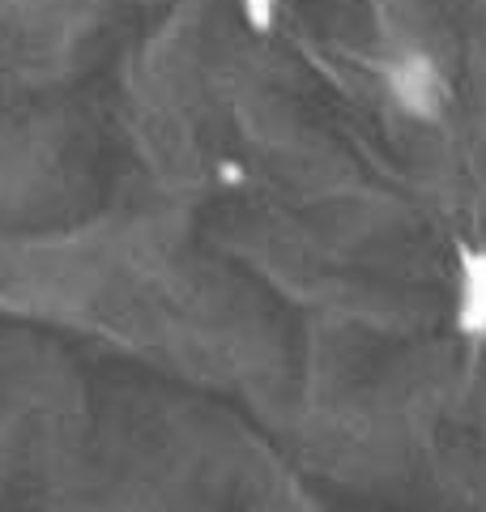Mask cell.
I'll return each instance as SVG.
<instances>
[{
    "label": "cell",
    "instance_id": "obj_1",
    "mask_svg": "<svg viewBox=\"0 0 486 512\" xmlns=\"http://www.w3.org/2000/svg\"><path fill=\"white\" fill-rule=\"evenodd\" d=\"M380 90L388 107L410 124H444L452 111V82L440 56L418 39H401L380 56Z\"/></svg>",
    "mask_w": 486,
    "mask_h": 512
},
{
    "label": "cell",
    "instance_id": "obj_4",
    "mask_svg": "<svg viewBox=\"0 0 486 512\" xmlns=\"http://www.w3.org/2000/svg\"><path fill=\"white\" fill-rule=\"evenodd\" d=\"M218 184L222 188H243L248 184V167H243L239 158H222L218 163Z\"/></svg>",
    "mask_w": 486,
    "mask_h": 512
},
{
    "label": "cell",
    "instance_id": "obj_3",
    "mask_svg": "<svg viewBox=\"0 0 486 512\" xmlns=\"http://www.w3.org/2000/svg\"><path fill=\"white\" fill-rule=\"evenodd\" d=\"M239 13H243V22H248L252 30H273L278 26V0H235Z\"/></svg>",
    "mask_w": 486,
    "mask_h": 512
},
{
    "label": "cell",
    "instance_id": "obj_2",
    "mask_svg": "<svg viewBox=\"0 0 486 512\" xmlns=\"http://www.w3.org/2000/svg\"><path fill=\"white\" fill-rule=\"evenodd\" d=\"M452 329L469 342H486V244L461 248L452 278Z\"/></svg>",
    "mask_w": 486,
    "mask_h": 512
}]
</instances>
